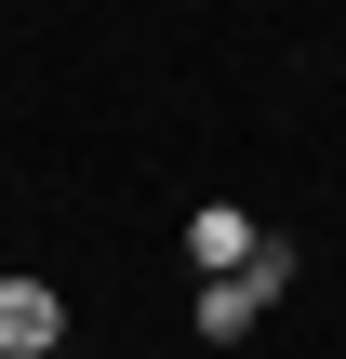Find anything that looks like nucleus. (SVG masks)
<instances>
[{
    "label": "nucleus",
    "instance_id": "obj_3",
    "mask_svg": "<svg viewBox=\"0 0 346 359\" xmlns=\"http://www.w3.org/2000/svg\"><path fill=\"white\" fill-rule=\"evenodd\" d=\"M253 320H267V306H253V293H240V280H200V346H240V333H253Z\"/></svg>",
    "mask_w": 346,
    "mask_h": 359
},
{
    "label": "nucleus",
    "instance_id": "obj_2",
    "mask_svg": "<svg viewBox=\"0 0 346 359\" xmlns=\"http://www.w3.org/2000/svg\"><path fill=\"white\" fill-rule=\"evenodd\" d=\"M67 346V293L53 280H0V359H53Z\"/></svg>",
    "mask_w": 346,
    "mask_h": 359
},
{
    "label": "nucleus",
    "instance_id": "obj_1",
    "mask_svg": "<svg viewBox=\"0 0 346 359\" xmlns=\"http://www.w3.org/2000/svg\"><path fill=\"white\" fill-rule=\"evenodd\" d=\"M253 253H267V226H253L240 200H200V213H187V266H200V280H240Z\"/></svg>",
    "mask_w": 346,
    "mask_h": 359
}]
</instances>
